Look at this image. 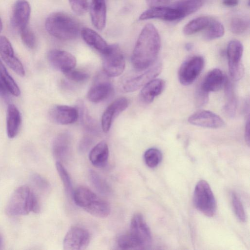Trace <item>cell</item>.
<instances>
[{"label": "cell", "mask_w": 250, "mask_h": 250, "mask_svg": "<svg viewBox=\"0 0 250 250\" xmlns=\"http://www.w3.org/2000/svg\"><path fill=\"white\" fill-rule=\"evenodd\" d=\"M147 4L150 7L165 6L170 0H146Z\"/></svg>", "instance_id": "cell-43"}, {"label": "cell", "mask_w": 250, "mask_h": 250, "mask_svg": "<svg viewBox=\"0 0 250 250\" xmlns=\"http://www.w3.org/2000/svg\"><path fill=\"white\" fill-rule=\"evenodd\" d=\"M245 138L246 143L249 146L250 145V118L248 116L246 123L245 130Z\"/></svg>", "instance_id": "cell-45"}, {"label": "cell", "mask_w": 250, "mask_h": 250, "mask_svg": "<svg viewBox=\"0 0 250 250\" xmlns=\"http://www.w3.org/2000/svg\"><path fill=\"white\" fill-rule=\"evenodd\" d=\"M224 87L227 101L223 107V110L226 115L230 118H232L236 112L237 101L232 84L228 79Z\"/></svg>", "instance_id": "cell-27"}, {"label": "cell", "mask_w": 250, "mask_h": 250, "mask_svg": "<svg viewBox=\"0 0 250 250\" xmlns=\"http://www.w3.org/2000/svg\"><path fill=\"white\" fill-rule=\"evenodd\" d=\"M231 198L232 207L236 216L240 221L245 222V212L240 199L235 192L232 193Z\"/></svg>", "instance_id": "cell-37"}, {"label": "cell", "mask_w": 250, "mask_h": 250, "mask_svg": "<svg viewBox=\"0 0 250 250\" xmlns=\"http://www.w3.org/2000/svg\"><path fill=\"white\" fill-rule=\"evenodd\" d=\"M0 55L4 62L15 72L24 76L25 70L20 61L15 56L13 48L9 40L5 36H0Z\"/></svg>", "instance_id": "cell-15"}, {"label": "cell", "mask_w": 250, "mask_h": 250, "mask_svg": "<svg viewBox=\"0 0 250 250\" xmlns=\"http://www.w3.org/2000/svg\"><path fill=\"white\" fill-rule=\"evenodd\" d=\"M203 3L204 0H179L172 6L177 9L184 18L197 11Z\"/></svg>", "instance_id": "cell-28"}, {"label": "cell", "mask_w": 250, "mask_h": 250, "mask_svg": "<svg viewBox=\"0 0 250 250\" xmlns=\"http://www.w3.org/2000/svg\"><path fill=\"white\" fill-rule=\"evenodd\" d=\"M69 2L72 10L78 15H83L87 11V0H69Z\"/></svg>", "instance_id": "cell-40"}, {"label": "cell", "mask_w": 250, "mask_h": 250, "mask_svg": "<svg viewBox=\"0 0 250 250\" xmlns=\"http://www.w3.org/2000/svg\"><path fill=\"white\" fill-rule=\"evenodd\" d=\"M249 20L242 17L233 18L229 24L231 31L236 35H241L245 32L249 27Z\"/></svg>", "instance_id": "cell-34"}, {"label": "cell", "mask_w": 250, "mask_h": 250, "mask_svg": "<svg viewBox=\"0 0 250 250\" xmlns=\"http://www.w3.org/2000/svg\"><path fill=\"white\" fill-rule=\"evenodd\" d=\"M32 180L35 184L40 189L46 190L49 188V184L45 179L39 175H34Z\"/></svg>", "instance_id": "cell-42"}, {"label": "cell", "mask_w": 250, "mask_h": 250, "mask_svg": "<svg viewBox=\"0 0 250 250\" xmlns=\"http://www.w3.org/2000/svg\"><path fill=\"white\" fill-rule=\"evenodd\" d=\"M81 34L83 41L102 55L108 49V45L104 39L94 30L87 27L82 28Z\"/></svg>", "instance_id": "cell-24"}, {"label": "cell", "mask_w": 250, "mask_h": 250, "mask_svg": "<svg viewBox=\"0 0 250 250\" xmlns=\"http://www.w3.org/2000/svg\"><path fill=\"white\" fill-rule=\"evenodd\" d=\"M90 15L93 25L98 30H103L105 26L106 8L105 0H91Z\"/></svg>", "instance_id": "cell-22"}, {"label": "cell", "mask_w": 250, "mask_h": 250, "mask_svg": "<svg viewBox=\"0 0 250 250\" xmlns=\"http://www.w3.org/2000/svg\"><path fill=\"white\" fill-rule=\"evenodd\" d=\"M9 93H10L9 91L0 78V96L5 98L7 97Z\"/></svg>", "instance_id": "cell-44"}, {"label": "cell", "mask_w": 250, "mask_h": 250, "mask_svg": "<svg viewBox=\"0 0 250 250\" xmlns=\"http://www.w3.org/2000/svg\"><path fill=\"white\" fill-rule=\"evenodd\" d=\"M183 18L181 13L174 7L165 6L152 7L144 11L140 16V20L152 19L173 21Z\"/></svg>", "instance_id": "cell-18"}, {"label": "cell", "mask_w": 250, "mask_h": 250, "mask_svg": "<svg viewBox=\"0 0 250 250\" xmlns=\"http://www.w3.org/2000/svg\"><path fill=\"white\" fill-rule=\"evenodd\" d=\"M129 233L137 242L139 248L150 245L152 238L151 232L141 214L138 213L132 217Z\"/></svg>", "instance_id": "cell-9"}, {"label": "cell", "mask_w": 250, "mask_h": 250, "mask_svg": "<svg viewBox=\"0 0 250 250\" xmlns=\"http://www.w3.org/2000/svg\"><path fill=\"white\" fill-rule=\"evenodd\" d=\"M192 47H193L192 44L191 43H187L185 45V48H186V50L188 51H189V50H191L192 48Z\"/></svg>", "instance_id": "cell-48"}, {"label": "cell", "mask_w": 250, "mask_h": 250, "mask_svg": "<svg viewBox=\"0 0 250 250\" xmlns=\"http://www.w3.org/2000/svg\"><path fill=\"white\" fill-rule=\"evenodd\" d=\"M117 244L122 249L139 248L137 242L129 233L119 236L117 239Z\"/></svg>", "instance_id": "cell-36"}, {"label": "cell", "mask_w": 250, "mask_h": 250, "mask_svg": "<svg viewBox=\"0 0 250 250\" xmlns=\"http://www.w3.org/2000/svg\"><path fill=\"white\" fill-rule=\"evenodd\" d=\"M144 158L146 165L150 168H154L161 162L162 154L158 149L150 148L146 151Z\"/></svg>", "instance_id": "cell-33"}, {"label": "cell", "mask_w": 250, "mask_h": 250, "mask_svg": "<svg viewBox=\"0 0 250 250\" xmlns=\"http://www.w3.org/2000/svg\"><path fill=\"white\" fill-rule=\"evenodd\" d=\"M204 63V59L200 56H192L183 62L178 71L180 83L185 85L192 83L202 72Z\"/></svg>", "instance_id": "cell-8"}, {"label": "cell", "mask_w": 250, "mask_h": 250, "mask_svg": "<svg viewBox=\"0 0 250 250\" xmlns=\"http://www.w3.org/2000/svg\"><path fill=\"white\" fill-rule=\"evenodd\" d=\"M209 93L202 89L200 86L197 88L195 96V104L197 107L206 104L208 100Z\"/></svg>", "instance_id": "cell-41"}, {"label": "cell", "mask_w": 250, "mask_h": 250, "mask_svg": "<svg viewBox=\"0 0 250 250\" xmlns=\"http://www.w3.org/2000/svg\"><path fill=\"white\" fill-rule=\"evenodd\" d=\"M211 18L201 16L192 20L183 28V33L187 35H192L204 30L208 25Z\"/></svg>", "instance_id": "cell-29"}, {"label": "cell", "mask_w": 250, "mask_h": 250, "mask_svg": "<svg viewBox=\"0 0 250 250\" xmlns=\"http://www.w3.org/2000/svg\"><path fill=\"white\" fill-rule=\"evenodd\" d=\"M47 59L54 68L62 73L74 68L76 64L75 57L64 50H51L47 54Z\"/></svg>", "instance_id": "cell-17"}, {"label": "cell", "mask_w": 250, "mask_h": 250, "mask_svg": "<svg viewBox=\"0 0 250 250\" xmlns=\"http://www.w3.org/2000/svg\"><path fill=\"white\" fill-rule=\"evenodd\" d=\"M108 77L104 73V75L100 74L97 76L87 92V98L89 101L100 103L110 95L113 88Z\"/></svg>", "instance_id": "cell-12"}, {"label": "cell", "mask_w": 250, "mask_h": 250, "mask_svg": "<svg viewBox=\"0 0 250 250\" xmlns=\"http://www.w3.org/2000/svg\"><path fill=\"white\" fill-rule=\"evenodd\" d=\"M161 40L159 33L152 24L142 29L131 56V62L137 71H143L152 66L159 54Z\"/></svg>", "instance_id": "cell-1"}, {"label": "cell", "mask_w": 250, "mask_h": 250, "mask_svg": "<svg viewBox=\"0 0 250 250\" xmlns=\"http://www.w3.org/2000/svg\"><path fill=\"white\" fill-rule=\"evenodd\" d=\"M79 116V111L76 108L65 105H55L49 111V117L51 121L61 125L74 123L78 120Z\"/></svg>", "instance_id": "cell-14"}, {"label": "cell", "mask_w": 250, "mask_h": 250, "mask_svg": "<svg viewBox=\"0 0 250 250\" xmlns=\"http://www.w3.org/2000/svg\"><path fill=\"white\" fill-rule=\"evenodd\" d=\"M73 198L77 206L93 216L105 218L110 213L108 203L86 187H78L74 192Z\"/></svg>", "instance_id": "cell-3"}, {"label": "cell", "mask_w": 250, "mask_h": 250, "mask_svg": "<svg viewBox=\"0 0 250 250\" xmlns=\"http://www.w3.org/2000/svg\"><path fill=\"white\" fill-rule=\"evenodd\" d=\"M2 27H3L2 22L0 18V33L1 32V31L2 30Z\"/></svg>", "instance_id": "cell-49"}, {"label": "cell", "mask_w": 250, "mask_h": 250, "mask_svg": "<svg viewBox=\"0 0 250 250\" xmlns=\"http://www.w3.org/2000/svg\"><path fill=\"white\" fill-rule=\"evenodd\" d=\"M109 156V149L107 143L101 141L94 146L89 154V159L91 164L96 167H104L107 162Z\"/></svg>", "instance_id": "cell-25"}, {"label": "cell", "mask_w": 250, "mask_h": 250, "mask_svg": "<svg viewBox=\"0 0 250 250\" xmlns=\"http://www.w3.org/2000/svg\"><path fill=\"white\" fill-rule=\"evenodd\" d=\"M238 0H223V3L224 5L229 6L233 7L237 5L238 4Z\"/></svg>", "instance_id": "cell-47"}, {"label": "cell", "mask_w": 250, "mask_h": 250, "mask_svg": "<svg viewBox=\"0 0 250 250\" xmlns=\"http://www.w3.org/2000/svg\"><path fill=\"white\" fill-rule=\"evenodd\" d=\"M165 82L160 79H153L145 85L140 93L141 100L146 103H151L164 89Z\"/></svg>", "instance_id": "cell-23"}, {"label": "cell", "mask_w": 250, "mask_h": 250, "mask_svg": "<svg viewBox=\"0 0 250 250\" xmlns=\"http://www.w3.org/2000/svg\"><path fill=\"white\" fill-rule=\"evenodd\" d=\"M31 8L26 0H17L14 5L12 22L19 31L27 27L30 18Z\"/></svg>", "instance_id": "cell-19"}, {"label": "cell", "mask_w": 250, "mask_h": 250, "mask_svg": "<svg viewBox=\"0 0 250 250\" xmlns=\"http://www.w3.org/2000/svg\"><path fill=\"white\" fill-rule=\"evenodd\" d=\"M37 196L27 186L18 188L13 193L6 208L10 216L26 215L32 211Z\"/></svg>", "instance_id": "cell-4"}, {"label": "cell", "mask_w": 250, "mask_h": 250, "mask_svg": "<svg viewBox=\"0 0 250 250\" xmlns=\"http://www.w3.org/2000/svg\"><path fill=\"white\" fill-rule=\"evenodd\" d=\"M188 121L193 125L210 128H219L225 125L224 121L219 116L205 110L193 113L188 118Z\"/></svg>", "instance_id": "cell-16"}, {"label": "cell", "mask_w": 250, "mask_h": 250, "mask_svg": "<svg viewBox=\"0 0 250 250\" xmlns=\"http://www.w3.org/2000/svg\"><path fill=\"white\" fill-rule=\"evenodd\" d=\"M56 167L59 176L62 182L65 192L70 194L72 193V184L70 176L62 163L57 161Z\"/></svg>", "instance_id": "cell-35"}, {"label": "cell", "mask_w": 250, "mask_h": 250, "mask_svg": "<svg viewBox=\"0 0 250 250\" xmlns=\"http://www.w3.org/2000/svg\"><path fill=\"white\" fill-rule=\"evenodd\" d=\"M129 104L128 99L120 97L110 104L104 112L102 116L101 126L105 133L108 132L115 119L126 109Z\"/></svg>", "instance_id": "cell-13"}, {"label": "cell", "mask_w": 250, "mask_h": 250, "mask_svg": "<svg viewBox=\"0 0 250 250\" xmlns=\"http://www.w3.org/2000/svg\"><path fill=\"white\" fill-rule=\"evenodd\" d=\"M63 73L68 80L77 83L83 82L86 81L89 77L87 73L75 70L74 68Z\"/></svg>", "instance_id": "cell-39"}, {"label": "cell", "mask_w": 250, "mask_h": 250, "mask_svg": "<svg viewBox=\"0 0 250 250\" xmlns=\"http://www.w3.org/2000/svg\"><path fill=\"white\" fill-rule=\"evenodd\" d=\"M91 140L87 137H84L81 141L80 148L83 150H85L90 146Z\"/></svg>", "instance_id": "cell-46"}, {"label": "cell", "mask_w": 250, "mask_h": 250, "mask_svg": "<svg viewBox=\"0 0 250 250\" xmlns=\"http://www.w3.org/2000/svg\"><path fill=\"white\" fill-rule=\"evenodd\" d=\"M71 150V138L67 132H63L56 137L52 145L53 155L60 162L68 157Z\"/></svg>", "instance_id": "cell-21"}, {"label": "cell", "mask_w": 250, "mask_h": 250, "mask_svg": "<svg viewBox=\"0 0 250 250\" xmlns=\"http://www.w3.org/2000/svg\"><path fill=\"white\" fill-rule=\"evenodd\" d=\"M227 80L220 69L214 68L208 72L199 86L208 93L217 91L224 87Z\"/></svg>", "instance_id": "cell-20"}, {"label": "cell", "mask_w": 250, "mask_h": 250, "mask_svg": "<svg viewBox=\"0 0 250 250\" xmlns=\"http://www.w3.org/2000/svg\"><path fill=\"white\" fill-rule=\"evenodd\" d=\"M0 78L4 83L8 91L15 96L20 95V90L13 78L10 75L0 60Z\"/></svg>", "instance_id": "cell-31"}, {"label": "cell", "mask_w": 250, "mask_h": 250, "mask_svg": "<svg viewBox=\"0 0 250 250\" xmlns=\"http://www.w3.org/2000/svg\"><path fill=\"white\" fill-rule=\"evenodd\" d=\"M243 52V46L237 40L231 41L227 47L229 69L231 78L237 81L244 74V67L241 62Z\"/></svg>", "instance_id": "cell-7"}, {"label": "cell", "mask_w": 250, "mask_h": 250, "mask_svg": "<svg viewBox=\"0 0 250 250\" xmlns=\"http://www.w3.org/2000/svg\"><path fill=\"white\" fill-rule=\"evenodd\" d=\"M161 70V63H157L144 72L125 79L121 84V89L126 92L136 91L154 79Z\"/></svg>", "instance_id": "cell-10"}, {"label": "cell", "mask_w": 250, "mask_h": 250, "mask_svg": "<svg viewBox=\"0 0 250 250\" xmlns=\"http://www.w3.org/2000/svg\"><path fill=\"white\" fill-rule=\"evenodd\" d=\"M23 43L30 49L34 48L36 44V36L34 32L28 27L20 31Z\"/></svg>", "instance_id": "cell-38"}, {"label": "cell", "mask_w": 250, "mask_h": 250, "mask_svg": "<svg viewBox=\"0 0 250 250\" xmlns=\"http://www.w3.org/2000/svg\"><path fill=\"white\" fill-rule=\"evenodd\" d=\"M21 124L20 112L16 106L9 104L7 114V134L9 138H14L19 132Z\"/></svg>", "instance_id": "cell-26"}, {"label": "cell", "mask_w": 250, "mask_h": 250, "mask_svg": "<svg viewBox=\"0 0 250 250\" xmlns=\"http://www.w3.org/2000/svg\"><path fill=\"white\" fill-rule=\"evenodd\" d=\"M89 177L92 185L99 192L104 194L111 192L110 187L107 182L95 171H90Z\"/></svg>", "instance_id": "cell-32"}, {"label": "cell", "mask_w": 250, "mask_h": 250, "mask_svg": "<svg viewBox=\"0 0 250 250\" xmlns=\"http://www.w3.org/2000/svg\"><path fill=\"white\" fill-rule=\"evenodd\" d=\"M193 203L195 208L209 217L214 215L217 205L213 193L208 183L200 180L196 184L193 193Z\"/></svg>", "instance_id": "cell-5"}, {"label": "cell", "mask_w": 250, "mask_h": 250, "mask_svg": "<svg viewBox=\"0 0 250 250\" xmlns=\"http://www.w3.org/2000/svg\"><path fill=\"white\" fill-rule=\"evenodd\" d=\"M2 244V238L0 234V249Z\"/></svg>", "instance_id": "cell-50"}, {"label": "cell", "mask_w": 250, "mask_h": 250, "mask_svg": "<svg viewBox=\"0 0 250 250\" xmlns=\"http://www.w3.org/2000/svg\"><path fill=\"white\" fill-rule=\"evenodd\" d=\"M102 55L104 71L108 77H117L122 74L125 66V60L117 44L109 45L108 50Z\"/></svg>", "instance_id": "cell-6"}, {"label": "cell", "mask_w": 250, "mask_h": 250, "mask_svg": "<svg viewBox=\"0 0 250 250\" xmlns=\"http://www.w3.org/2000/svg\"><path fill=\"white\" fill-rule=\"evenodd\" d=\"M204 30V37L207 40H212L221 38L225 33L224 27L222 23L212 18Z\"/></svg>", "instance_id": "cell-30"}, {"label": "cell", "mask_w": 250, "mask_h": 250, "mask_svg": "<svg viewBox=\"0 0 250 250\" xmlns=\"http://www.w3.org/2000/svg\"><path fill=\"white\" fill-rule=\"evenodd\" d=\"M45 26L50 35L61 40L75 39L80 32L78 22L69 15L61 12H54L48 16Z\"/></svg>", "instance_id": "cell-2"}, {"label": "cell", "mask_w": 250, "mask_h": 250, "mask_svg": "<svg viewBox=\"0 0 250 250\" xmlns=\"http://www.w3.org/2000/svg\"><path fill=\"white\" fill-rule=\"evenodd\" d=\"M90 241V235L85 229L74 226L67 232L63 240V247L65 250L85 249Z\"/></svg>", "instance_id": "cell-11"}]
</instances>
